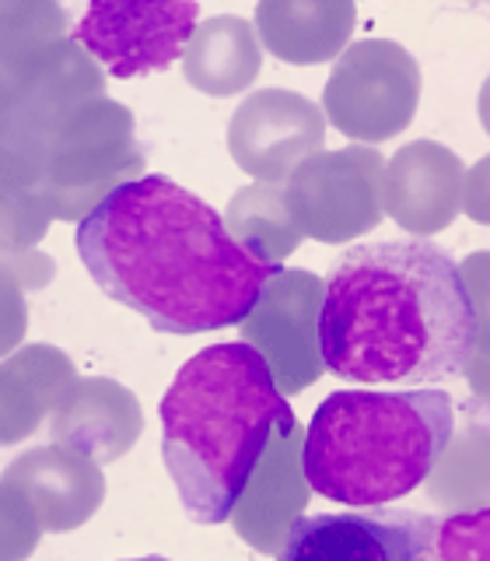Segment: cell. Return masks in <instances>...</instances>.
I'll return each instance as SVG.
<instances>
[{"label":"cell","mask_w":490,"mask_h":561,"mask_svg":"<svg viewBox=\"0 0 490 561\" xmlns=\"http://www.w3.org/2000/svg\"><path fill=\"white\" fill-rule=\"evenodd\" d=\"M459 274L472 302V320H477V347H472L466 373L472 390L490 397V250L469 253L459 263Z\"/></svg>","instance_id":"obj_22"},{"label":"cell","mask_w":490,"mask_h":561,"mask_svg":"<svg viewBox=\"0 0 490 561\" xmlns=\"http://www.w3.org/2000/svg\"><path fill=\"white\" fill-rule=\"evenodd\" d=\"M452 432L455 403L445 390H340L308 421L302 473L337 505H389L428 481Z\"/></svg>","instance_id":"obj_4"},{"label":"cell","mask_w":490,"mask_h":561,"mask_svg":"<svg viewBox=\"0 0 490 561\" xmlns=\"http://www.w3.org/2000/svg\"><path fill=\"white\" fill-rule=\"evenodd\" d=\"M137 175H144V151L127 105L105 95L84 99L49 134L43 197L52 218L81 221Z\"/></svg>","instance_id":"obj_5"},{"label":"cell","mask_w":490,"mask_h":561,"mask_svg":"<svg viewBox=\"0 0 490 561\" xmlns=\"http://www.w3.org/2000/svg\"><path fill=\"white\" fill-rule=\"evenodd\" d=\"M4 478L25 491L43 530H78L98 513L105 499V478L92 456L70 446H43L22 453L4 470Z\"/></svg>","instance_id":"obj_15"},{"label":"cell","mask_w":490,"mask_h":561,"mask_svg":"<svg viewBox=\"0 0 490 561\" xmlns=\"http://www.w3.org/2000/svg\"><path fill=\"white\" fill-rule=\"evenodd\" d=\"M323 280L312 271H277L253 312L238 323L262 362L270 365L280 393H302L326 373L319 351Z\"/></svg>","instance_id":"obj_10"},{"label":"cell","mask_w":490,"mask_h":561,"mask_svg":"<svg viewBox=\"0 0 490 561\" xmlns=\"http://www.w3.org/2000/svg\"><path fill=\"white\" fill-rule=\"evenodd\" d=\"M452 4H469V8H490V0H452Z\"/></svg>","instance_id":"obj_28"},{"label":"cell","mask_w":490,"mask_h":561,"mask_svg":"<svg viewBox=\"0 0 490 561\" xmlns=\"http://www.w3.org/2000/svg\"><path fill=\"white\" fill-rule=\"evenodd\" d=\"M197 18V0H92L70 39L113 78H140L183 57Z\"/></svg>","instance_id":"obj_8"},{"label":"cell","mask_w":490,"mask_h":561,"mask_svg":"<svg viewBox=\"0 0 490 561\" xmlns=\"http://www.w3.org/2000/svg\"><path fill=\"white\" fill-rule=\"evenodd\" d=\"M463 158L438 140H410L385 162V215L410 236L445 232L463 210Z\"/></svg>","instance_id":"obj_12"},{"label":"cell","mask_w":490,"mask_h":561,"mask_svg":"<svg viewBox=\"0 0 490 561\" xmlns=\"http://www.w3.org/2000/svg\"><path fill=\"white\" fill-rule=\"evenodd\" d=\"M183 75L197 92L210 99L238 95L262 70V43L256 25L238 14H214L197 22L183 49Z\"/></svg>","instance_id":"obj_17"},{"label":"cell","mask_w":490,"mask_h":561,"mask_svg":"<svg viewBox=\"0 0 490 561\" xmlns=\"http://www.w3.org/2000/svg\"><path fill=\"white\" fill-rule=\"evenodd\" d=\"M326 113L288 88H259L228 123V151L256 183H284L298 162L323 151Z\"/></svg>","instance_id":"obj_11"},{"label":"cell","mask_w":490,"mask_h":561,"mask_svg":"<svg viewBox=\"0 0 490 561\" xmlns=\"http://www.w3.org/2000/svg\"><path fill=\"white\" fill-rule=\"evenodd\" d=\"M358 25L354 0H259L256 35L267 53L294 67L337 60Z\"/></svg>","instance_id":"obj_16"},{"label":"cell","mask_w":490,"mask_h":561,"mask_svg":"<svg viewBox=\"0 0 490 561\" xmlns=\"http://www.w3.org/2000/svg\"><path fill=\"white\" fill-rule=\"evenodd\" d=\"M70 379L74 362L49 344H28L0 362V446L22 443L39 428Z\"/></svg>","instance_id":"obj_18"},{"label":"cell","mask_w":490,"mask_h":561,"mask_svg":"<svg viewBox=\"0 0 490 561\" xmlns=\"http://www.w3.org/2000/svg\"><path fill=\"white\" fill-rule=\"evenodd\" d=\"M434 516L368 505L350 513H302L277 554L284 561H417L434 554Z\"/></svg>","instance_id":"obj_9"},{"label":"cell","mask_w":490,"mask_h":561,"mask_svg":"<svg viewBox=\"0 0 490 561\" xmlns=\"http://www.w3.org/2000/svg\"><path fill=\"white\" fill-rule=\"evenodd\" d=\"M438 558H490V505L466 508L438 523Z\"/></svg>","instance_id":"obj_24"},{"label":"cell","mask_w":490,"mask_h":561,"mask_svg":"<svg viewBox=\"0 0 490 561\" xmlns=\"http://www.w3.org/2000/svg\"><path fill=\"white\" fill-rule=\"evenodd\" d=\"M28 330V309L22 295V280H18L8 256L0 253V355L22 344Z\"/></svg>","instance_id":"obj_25"},{"label":"cell","mask_w":490,"mask_h":561,"mask_svg":"<svg viewBox=\"0 0 490 561\" xmlns=\"http://www.w3.org/2000/svg\"><path fill=\"white\" fill-rule=\"evenodd\" d=\"M78 253L105 295L175 337L238 327L280 271L168 175H137L88 210Z\"/></svg>","instance_id":"obj_1"},{"label":"cell","mask_w":490,"mask_h":561,"mask_svg":"<svg viewBox=\"0 0 490 561\" xmlns=\"http://www.w3.org/2000/svg\"><path fill=\"white\" fill-rule=\"evenodd\" d=\"M302 438L305 435L298 432V421L273 432L256 473L245 484L232 516H228L235 523L238 537L253 543L256 551L277 554L291 523L305 508L308 481L302 473Z\"/></svg>","instance_id":"obj_14"},{"label":"cell","mask_w":490,"mask_h":561,"mask_svg":"<svg viewBox=\"0 0 490 561\" xmlns=\"http://www.w3.org/2000/svg\"><path fill=\"white\" fill-rule=\"evenodd\" d=\"M420 105V67L407 46L361 39L347 46L323 88V113L358 145H382L413 123Z\"/></svg>","instance_id":"obj_6"},{"label":"cell","mask_w":490,"mask_h":561,"mask_svg":"<svg viewBox=\"0 0 490 561\" xmlns=\"http://www.w3.org/2000/svg\"><path fill=\"white\" fill-rule=\"evenodd\" d=\"M477 113H480V127H483V130H487V137H490V75H487V81H483V88H480Z\"/></svg>","instance_id":"obj_27"},{"label":"cell","mask_w":490,"mask_h":561,"mask_svg":"<svg viewBox=\"0 0 490 561\" xmlns=\"http://www.w3.org/2000/svg\"><path fill=\"white\" fill-rule=\"evenodd\" d=\"M284 201L302 236L326 245L361 239L385 215V158L375 145L315 151L291 169Z\"/></svg>","instance_id":"obj_7"},{"label":"cell","mask_w":490,"mask_h":561,"mask_svg":"<svg viewBox=\"0 0 490 561\" xmlns=\"http://www.w3.org/2000/svg\"><path fill=\"white\" fill-rule=\"evenodd\" d=\"M43 523L28 495L14 481L0 478V561L25 558L39 548Z\"/></svg>","instance_id":"obj_23"},{"label":"cell","mask_w":490,"mask_h":561,"mask_svg":"<svg viewBox=\"0 0 490 561\" xmlns=\"http://www.w3.org/2000/svg\"><path fill=\"white\" fill-rule=\"evenodd\" d=\"M49 425L60 446L92 456L102 467L133 449L140 432H144V414H140L137 397L122 382L102 376H74L60 400L52 403Z\"/></svg>","instance_id":"obj_13"},{"label":"cell","mask_w":490,"mask_h":561,"mask_svg":"<svg viewBox=\"0 0 490 561\" xmlns=\"http://www.w3.org/2000/svg\"><path fill=\"white\" fill-rule=\"evenodd\" d=\"M428 488L434 502L455 513L490 505V428L466 425L463 432H452L448 446L428 473Z\"/></svg>","instance_id":"obj_20"},{"label":"cell","mask_w":490,"mask_h":561,"mask_svg":"<svg viewBox=\"0 0 490 561\" xmlns=\"http://www.w3.org/2000/svg\"><path fill=\"white\" fill-rule=\"evenodd\" d=\"M228 232H232L253 256L280 263L288 260L298 245H302V232L294 228L284 201V183H253L242 186L224 215Z\"/></svg>","instance_id":"obj_19"},{"label":"cell","mask_w":490,"mask_h":561,"mask_svg":"<svg viewBox=\"0 0 490 561\" xmlns=\"http://www.w3.org/2000/svg\"><path fill=\"white\" fill-rule=\"evenodd\" d=\"M463 210L477 225H490V154H483L477 165L466 169Z\"/></svg>","instance_id":"obj_26"},{"label":"cell","mask_w":490,"mask_h":561,"mask_svg":"<svg viewBox=\"0 0 490 561\" xmlns=\"http://www.w3.org/2000/svg\"><path fill=\"white\" fill-rule=\"evenodd\" d=\"M294 411L249 341L197 351L162 397V460L192 523L232 516L277 428Z\"/></svg>","instance_id":"obj_3"},{"label":"cell","mask_w":490,"mask_h":561,"mask_svg":"<svg viewBox=\"0 0 490 561\" xmlns=\"http://www.w3.org/2000/svg\"><path fill=\"white\" fill-rule=\"evenodd\" d=\"M477 320L459 263L428 239L347 250L323 280L326 373L361 386H424L463 376Z\"/></svg>","instance_id":"obj_2"},{"label":"cell","mask_w":490,"mask_h":561,"mask_svg":"<svg viewBox=\"0 0 490 561\" xmlns=\"http://www.w3.org/2000/svg\"><path fill=\"white\" fill-rule=\"evenodd\" d=\"M67 39V11L60 0H0V60L18 64Z\"/></svg>","instance_id":"obj_21"}]
</instances>
